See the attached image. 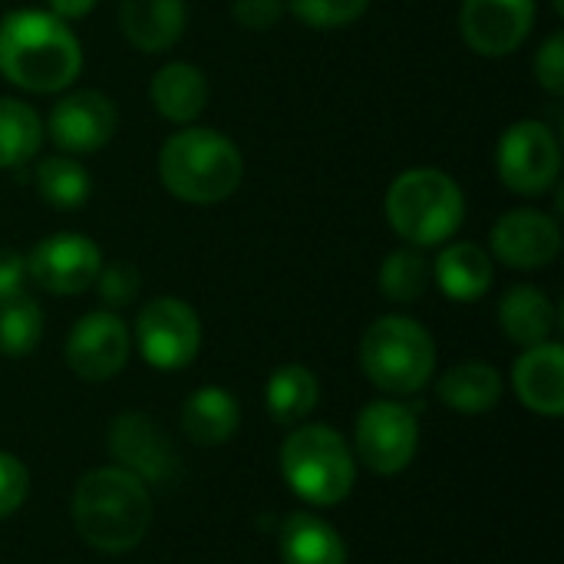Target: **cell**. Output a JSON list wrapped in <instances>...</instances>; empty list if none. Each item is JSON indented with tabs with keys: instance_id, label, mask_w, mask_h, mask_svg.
Returning a JSON list of instances; mask_svg holds the SVG:
<instances>
[{
	"instance_id": "9c48e42d",
	"label": "cell",
	"mask_w": 564,
	"mask_h": 564,
	"mask_svg": "<svg viewBox=\"0 0 564 564\" xmlns=\"http://www.w3.org/2000/svg\"><path fill=\"white\" fill-rule=\"evenodd\" d=\"M357 456L367 463V469L380 476H393L413 463L416 443H420V423L413 410L400 403H370L357 420Z\"/></svg>"
},
{
	"instance_id": "52a82bcc",
	"label": "cell",
	"mask_w": 564,
	"mask_h": 564,
	"mask_svg": "<svg viewBox=\"0 0 564 564\" xmlns=\"http://www.w3.org/2000/svg\"><path fill=\"white\" fill-rule=\"evenodd\" d=\"M499 178L509 192L519 195H542L558 182L562 172V145L545 122L522 119L506 129L499 142Z\"/></svg>"
},
{
	"instance_id": "603a6c76",
	"label": "cell",
	"mask_w": 564,
	"mask_h": 564,
	"mask_svg": "<svg viewBox=\"0 0 564 564\" xmlns=\"http://www.w3.org/2000/svg\"><path fill=\"white\" fill-rule=\"evenodd\" d=\"M440 400L456 413H489L502 400V377L489 364H459L440 380Z\"/></svg>"
},
{
	"instance_id": "7a4b0ae2",
	"label": "cell",
	"mask_w": 564,
	"mask_h": 564,
	"mask_svg": "<svg viewBox=\"0 0 564 564\" xmlns=\"http://www.w3.org/2000/svg\"><path fill=\"white\" fill-rule=\"evenodd\" d=\"M73 522L86 545L119 555L135 549L152 522V499L142 479L119 466L93 469L73 492Z\"/></svg>"
},
{
	"instance_id": "ffe728a7",
	"label": "cell",
	"mask_w": 564,
	"mask_h": 564,
	"mask_svg": "<svg viewBox=\"0 0 564 564\" xmlns=\"http://www.w3.org/2000/svg\"><path fill=\"white\" fill-rule=\"evenodd\" d=\"M281 558L284 564H347V549L334 525L317 516L294 512L281 525Z\"/></svg>"
},
{
	"instance_id": "7402d4cb",
	"label": "cell",
	"mask_w": 564,
	"mask_h": 564,
	"mask_svg": "<svg viewBox=\"0 0 564 564\" xmlns=\"http://www.w3.org/2000/svg\"><path fill=\"white\" fill-rule=\"evenodd\" d=\"M238 420H241V413H238L235 397L218 387H205V390L192 393L182 410V426L198 446L228 443L238 430Z\"/></svg>"
},
{
	"instance_id": "6da1fadb",
	"label": "cell",
	"mask_w": 564,
	"mask_h": 564,
	"mask_svg": "<svg viewBox=\"0 0 564 564\" xmlns=\"http://www.w3.org/2000/svg\"><path fill=\"white\" fill-rule=\"evenodd\" d=\"M83 69V46L50 10H13L0 20V73L26 93H59Z\"/></svg>"
},
{
	"instance_id": "30bf717a",
	"label": "cell",
	"mask_w": 564,
	"mask_h": 564,
	"mask_svg": "<svg viewBox=\"0 0 564 564\" xmlns=\"http://www.w3.org/2000/svg\"><path fill=\"white\" fill-rule=\"evenodd\" d=\"M99 268V245L76 231L50 235L26 254V278H33L50 294H83L89 284H96Z\"/></svg>"
},
{
	"instance_id": "3957f363",
	"label": "cell",
	"mask_w": 564,
	"mask_h": 564,
	"mask_svg": "<svg viewBox=\"0 0 564 564\" xmlns=\"http://www.w3.org/2000/svg\"><path fill=\"white\" fill-rule=\"evenodd\" d=\"M245 175V159L238 145L215 129H182L162 142L159 178L162 185L188 205L225 202Z\"/></svg>"
},
{
	"instance_id": "8fae6325",
	"label": "cell",
	"mask_w": 564,
	"mask_h": 564,
	"mask_svg": "<svg viewBox=\"0 0 564 564\" xmlns=\"http://www.w3.org/2000/svg\"><path fill=\"white\" fill-rule=\"evenodd\" d=\"M535 23V0H463L459 33L479 56L519 50Z\"/></svg>"
},
{
	"instance_id": "7c38bea8",
	"label": "cell",
	"mask_w": 564,
	"mask_h": 564,
	"mask_svg": "<svg viewBox=\"0 0 564 564\" xmlns=\"http://www.w3.org/2000/svg\"><path fill=\"white\" fill-rule=\"evenodd\" d=\"M126 360H129V330L109 311L79 317L66 337V364L76 377L89 383H102L116 377L126 367Z\"/></svg>"
},
{
	"instance_id": "1f68e13d",
	"label": "cell",
	"mask_w": 564,
	"mask_h": 564,
	"mask_svg": "<svg viewBox=\"0 0 564 564\" xmlns=\"http://www.w3.org/2000/svg\"><path fill=\"white\" fill-rule=\"evenodd\" d=\"M535 79L552 93V96H562L564 93V36L562 33H552L539 56H535Z\"/></svg>"
},
{
	"instance_id": "8992f818",
	"label": "cell",
	"mask_w": 564,
	"mask_h": 564,
	"mask_svg": "<svg viewBox=\"0 0 564 564\" xmlns=\"http://www.w3.org/2000/svg\"><path fill=\"white\" fill-rule=\"evenodd\" d=\"M288 486L311 506H337L350 496L357 466L344 436L330 426H301L281 446Z\"/></svg>"
},
{
	"instance_id": "cb8c5ba5",
	"label": "cell",
	"mask_w": 564,
	"mask_h": 564,
	"mask_svg": "<svg viewBox=\"0 0 564 564\" xmlns=\"http://www.w3.org/2000/svg\"><path fill=\"white\" fill-rule=\"evenodd\" d=\"M317 400H321L317 377L301 364L278 367L268 380V413L278 423H301L304 416L314 413Z\"/></svg>"
},
{
	"instance_id": "ac0fdd59",
	"label": "cell",
	"mask_w": 564,
	"mask_h": 564,
	"mask_svg": "<svg viewBox=\"0 0 564 564\" xmlns=\"http://www.w3.org/2000/svg\"><path fill=\"white\" fill-rule=\"evenodd\" d=\"M152 106L169 122H192L208 106V79L192 63H165L149 86Z\"/></svg>"
},
{
	"instance_id": "4dcf8cb0",
	"label": "cell",
	"mask_w": 564,
	"mask_h": 564,
	"mask_svg": "<svg viewBox=\"0 0 564 564\" xmlns=\"http://www.w3.org/2000/svg\"><path fill=\"white\" fill-rule=\"evenodd\" d=\"M30 492V476L23 469V463L17 456L0 453V519L13 516Z\"/></svg>"
},
{
	"instance_id": "e0dca14e",
	"label": "cell",
	"mask_w": 564,
	"mask_h": 564,
	"mask_svg": "<svg viewBox=\"0 0 564 564\" xmlns=\"http://www.w3.org/2000/svg\"><path fill=\"white\" fill-rule=\"evenodd\" d=\"M185 0H122L119 26L126 40L142 53H162L185 33Z\"/></svg>"
},
{
	"instance_id": "e575fe53",
	"label": "cell",
	"mask_w": 564,
	"mask_h": 564,
	"mask_svg": "<svg viewBox=\"0 0 564 564\" xmlns=\"http://www.w3.org/2000/svg\"><path fill=\"white\" fill-rule=\"evenodd\" d=\"M99 0H50V13L59 20H83L86 13L96 10Z\"/></svg>"
},
{
	"instance_id": "484cf974",
	"label": "cell",
	"mask_w": 564,
	"mask_h": 564,
	"mask_svg": "<svg viewBox=\"0 0 564 564\" xmlns=\"http://www.w3.org/2000/svg\"><path fill=\"white\" fill-rule=\"evenodd\" d=\"M89 172L69 155H50L36 165V192L53 208H79L89 198Z\"/></svg>"
},
{
	"instance_id": "4fadbf2b",
	"label": "cell",
	"mask_w": 564,
	"mask_h": 564,
	"mask_svg": "<svg viewBox=\"0 0 564 564\" xmlns=\"http://www.w3.org/2000/svg\"><path fill=\"white\" fill-rule=\"evenodd\" d=\"M109 453L142 482H175L178 453L165 433L142 413H122L109 426Z\"/></svg>"
},
{
	"instance_id": "d4e9b609",
	"label": "cell",
	"mask_w": 564,
	"mask_h": 564,
	"mask_svg": "<svg viewBox=\"0 0 564 564\" xmlns=\"http://www.w3.org/2000/svg\"><path fill=\"white\" fill-rule=\"evenodd\" d=\"M43 142V122L23 99L0 96V169H17L36 155Z\"/></svg>"
},
{
	"instance_id": "5b68a950",
	"label": "cell",
	"mask_w": 564,
	"mask_h": 564,
	"mask_svg": "<svg viewBox=\"0 0 564 564\" xmlns=\"http://www.w3.org/2000/svg\"><path fill=\"white\" fill-rule=\"evenodd\" d=\"M360 364L373 387L406 397L430 383L436 367V344L413 317H380L367 327L360 344Z\"/></svg>"
},
{
	"instance_id": "f1b7e54d",
	"label": "cell",
	"mask_w": 564,
	"mask_h": 564,
	"mask_svg": "<svg viewBox=\"0 0 564 564\" xmlns=\"http://www.w3.org/2000/svg\"><path fill=\"white\" fill-rule=\"evenodd\" d=\"M370 0H288V10L314 26V30H337L364 17Z\"/></svg>"
},
{
	"instance_id": "83f0119b",
	"label": "cell",
	"mask_w": 564,
	"mask_h": 564,
	"mask_svg": "<svg viewBox=\"0 0 564 564\" xmlns=\"http://www.w3.org/2000/svg\"><path fill=\"white\" fill-rule=\"evenodd\" d=\"M430 261L413 251V248H400L393 254H387V261L380 264V291L390 297V301H420L423 291L430 288Z\"/></svg>"
},
{
	"instance_id": "2e32d148",
	"label": "cell",
	"mask_w": 564,
	"mask_h": 564,
	"mask_svg": "<svg viewBox=\"0 0 564 564\" xmlns=\"http://www.w3.org/2000/svg\"><path fill=\"white\" fill-rule=\"evenodd\" d=\"M512 383L519 400L542 416L564 413V350L558 344H535L529 347L512 370Z\"/></svg>"
},
{
	"instance_id": "d6a6232c",
	"label": "cell",
	"mask_w": 564,
	"mask_h": 564,
	"mask_svg": "<svg viewBox=\"0 0 564 564\" xmlns=\"http://www.w3.org/2000/svg\"><path fill=\"white\" fill-rule=\"evenodd\" d=\"M288 10V0H235L231 3V17L238 26L245 30H271Z\"/></svg>"
},
{
	"instance_id": "44dd1931",
	"label": "cell",
	"mask_w": 564,
	"mask_h": 564,
	"mask_svg": "<svg viewBox=\"0 0 564 564\" xmlns=\"http://www.w3.org/2000/svg\"><path fill=\"white\" fill-rule=\"evenodd\" d=\"M499 324H502L509 340H516L522 347H535V344H545L552 337V330H555V307H552V301L539 288L519 284V288H512L502 297Z\"/></svg>"
},
{
	"instance_id": "4316f807",
	"label": "cell",
	"mask_w": 564,
	"mask_h": 564,
	"mask_svg": "<svg viewBox=\"0 0 564 564\" xmlns=\"http://www.w3.org/2000/svg\"><path fill=\"white\" fill-rule=\"evenodd\" d=\"M43 337V314L26 294H13L0 301V354L23 357Z\"/></svg>"
},
{
	"instance_id": "f546056e",
	"label": "cell",
	"mask_w": 564,
	"mask_h": 564,
	"mask_svg": "<svg viewBox=\"0 0 564 564\" xmlns=\"http://www.w3.org/2000/svg\"><path fill=\"white\" fill-rule=\"evenodd\" d=\"M96 284H99V297H102L109 307H122V304L135 301L142 278H139L135 264H129V261H112V264L99 268Z\"/></svg>"
},
{
	"instance_id": "d6986e66",
	"label": "cell",
	"mask_w": 564,
	"mask_h": 564,
	"mask_svg": "<svg viewBox=\"0 0 564 564\" xmlns=\"http://www.w3.org/2000/svg\"><path fill=\"white\" fill-rule=\"evenodd\" d=\"M433 278L449 301H479L492 284V258L476 241H453L440 251Z\"/></svg>"
},
{
	"instance_id": "5bb4252c",
	"label": "cell",
	"mask_w": 564,
	"mask_h": 564,
	"mask_svg": "<svg viewBox=\"0 0 564 564\" xmlns=\"http://www.w3.org/2000/svg\"><path fill=\"white\" fill-rule=\"evenodd\" d=\"M112 135H116V106L99 89H76L63 96L50 112V139L66 155L96 152Z\"/></svg>"
},
{
	"instance_id": "9a60e30c",
	"label": "cell",
	"mask_w": 564,
	"mask_h": 564,
	"mask_svg": "<svg viewBox=\"0 0 564 564\" xmlns=\"http://www.w3.org/2000/svg\"><path fill=\"white\" fill-rule=\"evenodd\" d=\"M562 251V231L552 215L535 208L506 212L492 228V254L519 271L545 268Z\"/></svg>"
},
{
	"instance_id": "ba28073f",
	"label": "cell",
	"mask_w": 564,
	"mask_h": 564,
	"mask_svg": "<svg viewBox=\"0 0 564 564\" xmlns=\"http://www.w3.org/2000/svg\"><path fill=\"white\" fill-rule=\"evenodd\" d=\"M135 344L155 370H182L198 357L202 321L178 297H155L135 321Z\"/></svg>"
},
{
	"instance_id": "836d02e7",
	"label": "cell",
	"mask_w": 564,
	"mask_h": 564,
	"mask_svg": "<svg viewBox=\"0 0 564 564\" xmlns=\"http://www.w3.org/2000/svg\"><path fill=\"white\" fill-rule=\"evenodd\" d=\"M23 281H26V258L0 248V301L23 294Z\"/></svg>"
},
{
	"instance_id": "277c9868",
	"label": "cell",
	"mask_w": 564,
	"mask_h": 564,
	"mask_svg": "<svg viewBox=\"0 0 564 564\" xmlns=\"http://www.w3.org/2000/svg\"><path fill=\"white\" fill-rule=\"evenodd\" d=\"M387 218L406 245L433 248L459 231L466 218V198L446 172L410 169L397 175L387 192Z\"/></svg>"
}]
</instances>
